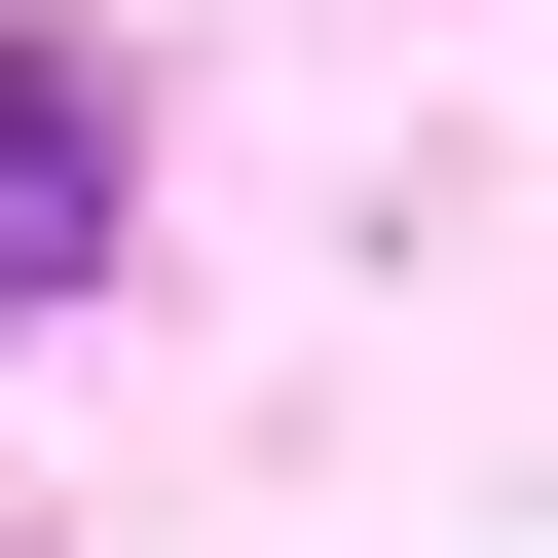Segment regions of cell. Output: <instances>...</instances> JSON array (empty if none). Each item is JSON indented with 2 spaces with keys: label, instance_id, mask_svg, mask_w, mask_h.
Masks as SVG:
<instances>
[{
  "label": "cell",
  "instance_id": "1",
  "mask_svg": "<svg viewBox=\"0 0 558 558\" xmlns=\"http://www.w3.org/2000/svg\"><path fill=\"white\" fill-rule=\"evenodd\" d=\"M75 223H112V112H75L38 38H0V299H38V260H75Z\"/></svg>",
  "mask_w": 558,
  "mask_h": 558
}]
</instances>
